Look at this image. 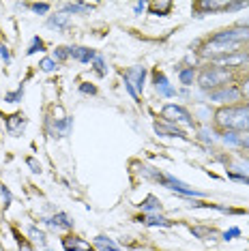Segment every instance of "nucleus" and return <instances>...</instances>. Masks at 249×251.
Listing matches in <instances>:
<instances>
[{
	"label": "nucleus",
	"mask_w": 249,
	"mask_h": 251,
	"mask_svg": "<svg viewBox=\"0 0 249 251\" xmlns=\"http://www.w3.org/2000/svg\"><path fill=\"white\" fill-rule=\"evenodd\" d=\"M52 227H60V230H69V227H73V221H71V217L69 215H65V213H58V215H54L52 219L48 221Z\"/></svg>",
	"instance_id": "nucleus-11"
},
{
	"label": "nucleus",
	"mask_w": 249,
	"mask_h": 251,
	"mask_svg": "<svg viewBox=\"0 0 249 251\" xmlns=\"http://www.w3.org/2000/svg\"><path fill=\"white\" fill-rule=\"evenodd\" d=\"M41 69L48 71V73H50V71H56V60H54V58H43V60H41Z\"/></svg>",
	"instance_id": "nucleus-25"
},
{
	"label": "nucleus",
	"mask_w": 249,
	"mask_h": 251,
	"mask_svg": "<svg viewBox=\"0 0 249 251\" xmlns=\"http://www.w3.org/2000/svg\"><path fill=\"white\" fill-rule=\"evenodd\" d=\"M80 90H82V93H90V95H95V86H88V84H82Z\"/></svg>",
	"instance_id": "nucleus-36"
},
{
	"label": "nucleus",
	"mask_w": 249,
	"mask_h": 251,
	"mask_svg": "<svg viewBox=\"0 0 249 251\" xmlns=\"http://www.w3.org/2000/svg\"><path fill=\"white\" fill-rule=\"evenodd\" d=\"M140 206H142V210H149L150 213V210H161V202L155 196H149L142 204H140Z\"/></svg>",
	"instance_id": "nucleus-17"
},
{
	"label": "nucleus",
	"mask_w": 249,
	"mask_h": 251,
	"mask_svg": "<svg viewBox=\"0 0 249 251\" xmlns=\"http://www.w3.org/2000/svg\"><path fill=\"white\" fill-rule=\"evenodd\" d=\"M178 77H180V82L189 86V84L194 82V69H185V71H180V73H178Z\"/></svg>",
	"instance_id": "nucleus-21"
},
{
	"label": "nucleus",
	"mask_w": 249,
	"mask_h": 251,
	"mask_svg": "<svg viewBox=\"0 0 249 251\" xmlns=\"http://www.w3.org/2000/svg\"><path fill=\"white\" fill-rule=\"evenodd\" d=\"M241 144H243V146H249V135H245V138H241Z\"/></svg>",
	"instance_id": "nucleus-41"
},
{
	"label": "nucleus",
	"mask_w": 249,
	"mask_h": 251,
	"mask_svg": "<svg viewBox=\"0 0 249 251\" xmlns=\"http://www.w3.org/2000/svg\"><path fill=\"white\" fill-rule=\"evenodd\" d=\"M69 58V48H56L54 50V60H65Z\"/></svg>",
	"instance_id": "nucleus-24"
},
{
	"label": "nucleus",
	"mask_w": 249,
	"mask_h": 251,
	"mask_svg": "<svg viewBox=\"0 0 249 251\" xmlns=\"http://www.w3.org/2000/svg\"><path fill=\"white\" fill-rule=\"evenodd\" d=\"M234 180H241V182H249V176H243V174H230Z\"/></svg>",
	"instance_id": "nucleus-37"
},
{
	"label": "nucleus",
	"mask_w": 249,
	"mask_h": 251,
	"mask_svg": "<svg viewBox=\"0 0 249 251\" xmlns=\"http://www.w3.org/2000/svg\"><path fill=\"white\" fill-rule=\"evenodd\" d=\"M28 165L32 168V172H41V165H39V163L35 161V159H28Z\"/></svg>",
	"instance_id": "nucleus-34"
},
{
	"label": "nucleus",
	"mask_w": 249,
	"mask_h": 251,
	"mask_svg": "<svg viewBox=\"0 0 249 251\" xmlns=\"http://www.w3.org/2000/svg\"><path fill=\"white\" fill-rule=\"evenodd\" d=\"M163 116H166L170 123H183V125H187V127H194L191 114L180 105H166L163 107Z\"/></svg>",
	"instance_id": "nucleus-4"
},
{
	"label": "nucleus",
	"mask_w": 249,
	"mask_h": 251,
	"mask_svg": "<svg viewBox=\"0 0 249 251\" xmlns=\"http://www.w3.org/2000/svg\"><path fill=\"white\" fill-rule=\"evenodd\" d=\"M50 28H67L69 26V15L67 13H58V15H52L48 22Z\"/></svg>",
	"instance_id": "nucleus-14"
},
{
	"label": "nucleus",
	"mask_w": 249,
	"mask_h": 251,
	"mask_svg": "<svg viewBox=\"0 0 249 251\" xmlns=\"http://www.w3.org/2000/svg\"><path fill=\"white\" fill-rule=\"evenodd\" d=\"M243 7H247V2H225V11H236Z\"/></svg>",
	"instance_id": "nucleus-30"
},
{
	"label": "nucleus",
	"mask_w": 249,
	"mask_h": 251,
	"mask_svg": "<svg viewBox=\"0 0 249 251\" xmlns=\"http://www.w3.org/2000/svg\"><path fill=\"white\" fill-rule=\"evenodd\" d=\"M0 56H2V58H4V62H9V60H11V56H9V50L4 48V45H2V48H0Z\"/></svg>",
	"instance_id": "nucleus-35"
},
{
	"label": "nucleus",
	"mask_w": 249,
	"mask_h": 251,
	"mask_svg": "<svg viewBox=\"0 0 249 251\" xmlns=\"http://www.w3.org/2000/svg\"><path fill=\"white\" fill-rule=\"evenodd\" d=\"M95 245L101 247L103 251H118V245L112 241V238H107V236H97L95 238Z\"/></svg>",
	"instance_id": "nucleus-15"
},
{
	"label": "nucleus",
	"mask_w": 249,
	"mask_h": 251,
	"mask_svg": "<svg viewBox=\"0 0 249 251\" xmlns=\"http://www.w3.org/2000/svg\"><path fill=\"white\" fill-rule=\"evenodd\" d=\"M124 77H127L131 84H135V90H140V93L144 90V77H146V69H144V67H133L131 71H127V75H124Z\"/></svg>",
	"instance_id": "nucleus-6"
},
{
	"label": "nucleus",
	"mask_w": 249,
	"mask_h": 251,
	"mask_svg": "<svg viewBox=\"0 0 249 251\" xmlns=\"http://www.w3.org/2000/svg\"><path fill=\"white\" fill-rule=\"evenodd\" d=\"M191 232H194V236H215L213 230H204V227H191Z\"/></svg>",
	"instance_id": "nucleus-27"
},
{
	"label": "nucleus",
	"mask_w": 249,
	"mask_h": 251,
	"mask_svg": "<svg viewBox=\"0 0 249 251\" xmlns=\"http://www.w3.org/2000/svg\"><path fill=\"white\" fill-rule=\"evenodd\" d=\"M155 86H157V93L163 95V97H174V95H176V90L170 86L166 75H161V73H157V75H155Z\"/></svg>",
	"instance_id": "nucleus-10"
},
{
	"label": "nucleus",
	"mask_w": 249,
	"mask_h": 251,
	"mask_svg": "<svg viewBox=\"0 0 249 251\" xmlns=\"http://www.w3.org/2000/svg\"><path fill=\"white\" fill-rule=\"evenodd\" d=\"M217 121L228 129L245 131L249 129V107H224L217 112Z\"/></svg>",
	"instance_id": "nucleus-2"
},
{
	"label": "nucleus",
	"mask_w": 249,
	"mask_h": 251,
	"mask_svg": "<svg viewBox=\"0 0 249 251\" xmlns=\"http://www.w3.org/2000/svg\"><path fill=\"white\" fill-rule=\"evenodd\" d=\"M67 11H71V13H84V11H90V9H93V4H67V7H65Z\"/></svg>",
	"instance_id": "nucleus-20"
},
{
	"label": "nucleus",
	"mask_w": 249,
	"mask_h": 251,
	"mask_svg": "<svg viewBox=\"0 0 249 251\" xmlns=\"http://www.w3.org/2000/svg\"><path fill=\"white\" fill-rule=\"evenodd\" d=\"M30 236H32V241H37L39 245H45V234L41 230H37V227H30Z\"/></svg>",
	"instance_id": "nucleus-23"
},
{
	"label": "nucleus",
	"mask_w": 249,
	"mask_h": 251,
	"mask_svg": "<svg viewBox=\"0 0 249 251\" xmlns=\"http://www.w3.org/2000/svg\"><path fill=\"white\" fill-rule=\"evenodd\" d=\"M228 77H230V73L225 69H219V67H208L206 71L200 73V79H198V82H200L202 88H213V86H217V84L225 82Z\"/></svg>",
	"instance_id": "nucleus-3"
},
{
	"label": "nucleus",
	"mask_w": 249,
	"mask_h": 251,
	"mask_svg": "<svg viewBox=\"0 0 249 251\" xmlns=\"http://www.w3.org/2000/svg\"><path fill=\"white\" fill-rule=\"evenodd\" d=\"M65 249L67 251H90V245H86L84 241H77V238H65Z\"/></svg>",
	"instance_id": "nucleus-12"
},
{
	"label": "nucleus",
	"mask_w": 249,
	"mask_h": 251,
	"mask_svg": "<svg viewBox=\"0 0 249 251\" xmlns=\"http://www.w3.org/2000/svg\"><path fill=\"white\" fill-rule=\"evenodd\" d=\"M224 142H225V144H241V138H236L234 133H225Z\"/></svg>",
	"instance_id": "nucleus-29"
},
{
	"label": "nucleus",
	"mask_w": 249,
	"mask_h": 251,
	"mask_svg": "<svg viewBox=\"0 0 249 251\" xmlns=\"http://www.w3.org/2000/svg\"><path fill=\"white\" fill-rule=\"evenodd\" d=\"M22 97H24V88H18V90H15V93H9L7 97H4V99H7L9 103H18V101L22 99Z\"/></svg>",
	"instance_id": "nucleus-22"
},
{
	"label": "nucleus",
	"mask_w": 249,
	"mask_h": 251,
	"mask_svg": "<svg viewBox=\"0 0 249 251\" xmlns=\"http://www.w3.org/2000/svg\"><path fill=\"white\" fill-rule=\"evenodd\" d=\"M241 93H243V95H245L247 99H249V79H247L245 84H243V90H241Z\"/></svg>",
	"instance_id": "nucleus-38"
},
{
	"label": "nucleus",
	"mask_w": 249,
	"mask_h": 251,
	"mask_svg": "<svg viewBox=\"0 0 249 251\" xmlns=\"http://www.w3.org/2000/svg\"><path fill=\"white\" fill-rule=\"evenodd\" d=\"M41 48H43L41 39H35V41H32V45H30V50H28V54H35V52H39Z\"/></svg>",
	"instance_id": "nucleus-31"
},
{
	"label": "nucleus",
	"mask_w": 249,
	"mask_h": 251,
	"mask_svg": "<svg viewBox=\"0 0 249 251\" xmlns=\"http://www.w3.org/2000/svg\"><path fill=\"white\" fill-rule=\"evenodd\" d=\"M239 97H241V93L236 88H224V90H215V93H211V101L225 103V101H236Z\"/></svg>",
	"instance_id": "nucleus-7"
},
{
	"label": "nucleus",
	"mask_w": 249,
	"mask_h": 251,
	"mask_svg": "<svg viewBox=\"0 0 249 251\" xmlns=\"http://www.w3.org/2000/svg\"><path fill=\"white\" fill-rule=\"evenodd\" d=\"M18 125H26V121H24V116H22V114H15V116H11V121H9V131L11 133L15 135V127H18Z\"/></svg>",
	"instance_id": "nucleus-19"
},
{
	"label": "nucleus",
	"mask_w": 249,
	"mask_h": 251,
	"mask_svg": "<svg viewBox=\"0 0 249 251\" xmlns=\"http://www.w3.org/2000/svg\"><path fill=\"white\" fill-rule=\"evenodd\" d=\"M200 9H208V11H217V9H225V2H217V0H202Z\"/></svg>",
	"instance_id": "nucleus-18"
},
{
	"label": "nucleus",
	"mask_w": 249,
	"mask_h": 251,
	"mask_svg": "<svg viewBox=\"0 0 249 251\" xmlns=\"http://www.w3.org/2000/svg\"><path fill=\"white\" fill-rule=\"evenodd\" d=\"M155 131L159 135H170V138H185L183 131H178V129H174V127H166V125H159V123L155 125Z\"/></svg>",
	"instance_id": "nucleus-13"
},
{
	"label": "nucleus",
	"mask_w": 249,
	"mask_h": 251,
	"mask_svg": "<svg viewBox=\"0 0 249 251\" xmlns=\"http://www.w3.org/2000/svg\"><path fill=\"white\" fill-rule=\"evenodd\" d=\"M217 65H224V67H234V65H243V62H247L249 58L245 54H234V56H215L213 58Z\"/></svg>",
	"instance_id": "nucleus-8"
},
{
	"label": "nucleus",
	"mask_w": 249,
	"mask_h": 251,
	"mask_svg": "<svg viewBox=\"0 0 249 251\" xmlns=\"http://www.w3.org/2000/svg\"><path fill=\"white\" fill-rule=\"evenodd\" d=\"M146 224H149V226H161V227H170V226H172V221L166 219V217H161V215H149V217H146Z\"/></svg>",
	"instance_id": "nucleus-16"
},
{
	"label": "nucleus",
	"mask_w": 249,
	"mask_h": 251,
	"mask_svg": "<svg viewBox=\"0 0 249 251\" xmlns=\"http://www.w3.org/2000/svg\"><path fill=\"white\" fill-rule=\"evenodd\" d=\"M32 9H35L37 13H48L50 4H45V2H41V4H32Z\"/></svg>",
	"instance_id": "nucleus-32"
},
{
	"label": "nucleus",
	"mask_w": 249,
	"mask_h": 251,
	"mask_svg": "<svg viewBox=\"0 0 249 251\" xmlns=\"http://www.w3.org/2000/svg\"><path fill=\"white\" fill-rule=\"evenodd\" d=\"M249 39V30L247 28H232V30H225V32H219L217 37H213L206 45V54H225V52H234L236 45L241 41H247Z\"/></svg>",
	"instance_id": "nucleus-1"
},
{
	"label": "nucleus",
	"mask_w": 249,
	"mask_h": 251,
	"mask_svg": "<svg viewBox=\"0 0 249 251\" xmlns=\"http://www.w3.org/2000/svg\"><path fill=\"white\" fill-rule=\"evenodd\" d=\"M236 168L243 170V172H245V174H249V163H239V165H236Z\"/></svg>",
	"instance_id": "nucleus-39"
},
{
	"label": "nucleus",
	"mask_w": 249,
	"mask_h": 251,
	"mask_svg": "<svg viewBox=\"0 0 249 251\" xmlns=\"http://www.w3.org/2000/svg\"><path fill=\"white\" fill-rule=\"evenodd\" d=\"M241 24H243V26H249V18H245V20H241Z\"/></svg>",
	"instance_id": "nucleus-42"
},
{
	"label": "nucleus",
	"mask_w": 249,
	"mask_h": 251,
	"mask_svg": "<svg viewBox=\"0 0 249 251\" xmlns=\"http://www.w3.org/2000/svg\"><path fill=\"white\" fill-rule=\"evenodd\" d=\"M133 9H135V13H140V11H144V2H138Z\"/></svg>",
	"instance_id": "nucleus-40"
},
{
	"label": "nucleus",
	"mask_w": 249,
	"mask_h": 251,
	"mask_svg": "<svg viewBox=\"0 0 249 251\" xmlns=\"http://www.w3.org/2000/svg\"><path fill=\"white\" fill-rule=\"evenodd\" d=\"M236 236H241V230L239 227H230V230L224 234V241H232V238H236Z\"/></svg>",
	"instance_id": "nucleus-28"
},
{
	"label": "nucleus",
	"mask_w": 249,
	"mask_h": 251,
	"mask_svg": "<svg viewBox=\"0 0 249 251\" xmlns=\"http://www.w3.org/2000/svg\"><path fill=\"white\" fill-rule=\"evenodd\" d=\"M150 9L155 11V13H166V11L170 9V2H152Z\"/></svg>",
	"instance_id": "nucleus-26"
},
{
	"label": "nucleus",
	"mask_w": 249,
	"mask_h": 251,
	"mask_svg": "<svg viewBox=\"0 0 249 251\" xmlns=\"http://www.w3.org/2000/svg\"><path fill=\"white\" fill-rule=\"evenodd\" d=\"M95 65H97V71L99 73H105V65H103V58H101V56L95 58Z\"/></svg>",
	"instance_id": "nucleus-33"
},
{
	"label": "nucleus",
	"mask_w": 249,
	"mask_h": 251,
	"mask_svg": "<svg viewBox=\"0 0 249 251\" xmlns=\"http://www.w3.org/2000/svg\"><path fill=\"white\" fill-rule=\"evenodd\" d=\"M69 56H73V58L80 60V62H90V60L97 58V54L88 48H69Z\"/></svg>",
	"instance_id": "nucleus-9"
},
{
	"label": "nucleus",
	"mask_w": 249,
	"mask_h": 251,
	"mask_svg": "<svg viewBox=\"0 0 249 251\" xmlns=\"http://www.w3.org/2000/svg\"><path fill=\"white\" fill-rule=\"evenodd\" d=\"M161 180H163V185L170 187L172 191H178V193H183V196H196V198H202L204 193L202 191H196V189H191L189 185H185L183 180H178V178H174L172 174H166V176H161Z\"/></svg>",
	"instance_id": "nucleus-5"
}]
</instances>
